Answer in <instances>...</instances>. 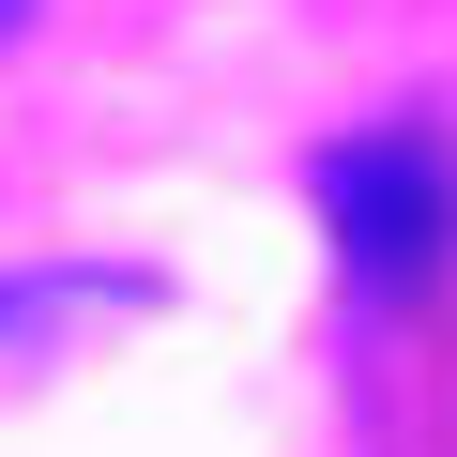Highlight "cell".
I'll return each mask as SVG.
<instances>
[{
	"label": "cell",
	"mask_w": 457,
	"mask_h": 457,
	"mask_svg": "<svg viewBox=\"0 0 457 457\" xmlns=\"http://www.w3.org/2000/svg\"><path fill=\"white\" fill-rule=\"evenodd\" d=\"M320 213H336V260H351L366 290H411V275H442V245H457V183H442V153H427L411 122L336 137V153H320Z\"/></svg>",
	"instance_id": "6da1fadb"
},
{
	"label": "cell",
	"mask_w": 457,
	"mask_h": 457,
	"mask_svg": "<svg viewBox=\"0 0 457 457\" xmlns=\"http://www.w3.org/2000/svg\"><path fill=\"white\" fill-rule=\"evenodd\" d=\"M16 16H31V0H0V31H16Z\"/></svg>",
	"instance_id": "7a4b0ae2"
}]
</instances>
